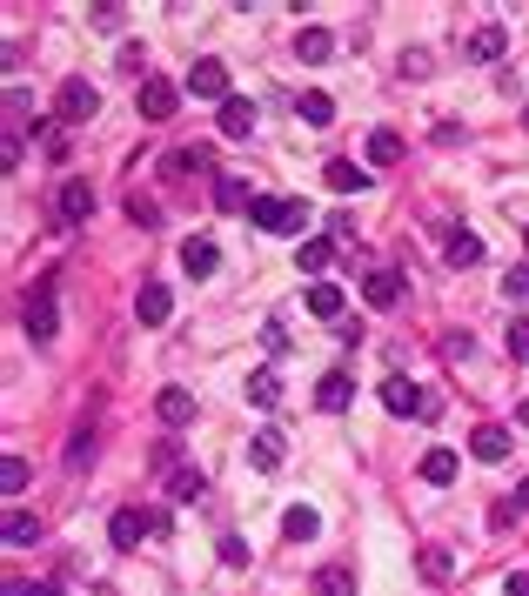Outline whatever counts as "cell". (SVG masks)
<instances>
[{
  "instance_id": "cell-1",
  "label": "cell",
  "mask_w": 529,
  "mask_h": 596,
  "mask_svg": "<svg viewBox=\"0 0 529 596\" xmlns=\"http://www.w3.org/2000/svg\"><path fill=\"white\" fill-rule=\"evenodd\" d=\"M248 221H255V228H268V235H288V228H309V201H288V195H255Z\"/></svg>"
},
{
  "instance_id": "cell-2",
  "label": "cell",
  "mask_w": 529,
  "mask_h": 596,
  "mask_svg": "<svg viewBox=\"0 0 529 596\" xmlns=\"http://www.w3.org/2000/svg\"><path fill=\"white\" fill-rule=\"evenodd\" d=\"M382 409H389V416H422V422H429V416L442 409V402L429 396L422 382H409V376H389V382H382Z\"/></svg>"
},
{
  "instance_id": "cell-3",
  "label": "cell",
  "mask_w": 529,
  "mask_h": 596,
  "mask_svg": "<svg viewBox=\"0 0 529 596\" xmlns=\"http://www.w3.org/2000/svg\"><path fill=\"white\" fill-rule=\"evenodd\" d=\"M54 114H61L67 128H88L94 114H101V94H94L88 81H81V74H67V81H61V94H54Z\"/></svg>"
},
{
  "instance_id": "cell-4",
  "label": "cell",
  "mask_w": 529,
  "mask_h": 596,
  "mask_svg": "<svg viewBox=\"0 0 529 596\" xmlns=\"http://www.w3.org/2000/svg\"><path fill=\"white\" fill-rule=\"evenodd\" d=\"M54 329H61V309H54V275H41L34 295H27V335H34V342H54Z\"/></svg>"
},
{
  "instance_id": "cell-5",
  "label": "cell",
  "mask_w": 529,
  "mask_h": 596,
  "mask_svg": "<svg viewBox=\"0 0 529 596\" xmlns=\"http://www.w3.org/2000/svg\"><path fill=\"white\" fill-rule=\"evenodd\" d=\"M155 530H168L161 516H148V509H114V523H108V536H114V550H141V536H155Z\"/></svg>"
},
{
  "instance_id": "cell-6",
  "label": "cell",
  "mask_w": 529,
  "mask_h": 596,
  "mask_svg": "<svg viewBox=\"0 0 529 596\" xmlns=\"http://www.w3.org/2000/svg\"><path fill=\"white\" fill-rule=\"evenodd\" d=\"M188 94H195V101H235V94H228V67H221V61H195V67H188Z\"/></svg>"
},
{
  "instance_id": "cell-7",
  "label": "cell",
  "mask_w": 529,
  "mask_h": 596,
  "mask_svg": "<svg viewBox=\"0 0 529 596\" xmlns=\"http://www.w3.org/2000/svg\"><path fill=\"white\" fill-rule=\"evenodd\" d=\"M54 215H61L67 228H81V221L94 215V188H88V181H61V201H54Z\"/></svg>"
},
{
  "instance_id": "cell-8",
  "label": "cell",
  "mask_w": 529,
  "mask_h": 596,
  "mask_svg": "<svg viewBox=\"0 0 529 596\" xmlns=\"http://www.w3.org/2000/svg\"><path fill=\"white\" fill-rule=\"evenodd\" d=\"M175 101H181L175 81H161V74H148V81H141V114H148V121H168V114H175Z\"/></svg>"
},
{
  "instance_id": "cell-9",
  "label": "cell",
  "mask_w": 529,
  "mask_h": 596,
  "mask_svg": "<svg viewBox=\"0 0 529 596\" xmlns=\"http://www.w3.org/2000/svg\"><path fill=\"white\" fill-rule=\"evenodd\" d=\"M168 309H175V295H168L161 282H141V288H134V315H141L148 329H161V322H168Z\"/></svg>"
},
{
  "instance_id": "cell-10",
  "label": "cell",
  "mask_w": 529,
  "mask_h": 596,
  "mask_svg": "<svg viewBox=\"0 0 529 596\" xmlns=\"http://www.w3.org/2000/svg\"><path fill=\"white\" fill-rule=\"evenodd\" d=\"M362 302H369V309H396L402 302V275L396 268H375L369 282H362Z\"/></svg>"
},
{
  "instance_id": "cell-11",
  "label": "cell",
  "mask_w": 529,
  "mask_h": 596,
  "mask_svg": "<svg viewBox=\"0 0 529 596\" xmlns=\"http://www.w3.org/2000/svg\"><path fill=\"white\" fill-rule=\"evenodd\" d=\"M315 402H322L329 416H342V409H349V402H355V382L342 376V369H329V376L315 382Z\"/></svg>"
},
{
  "instance_id": "cell-12",
  "label": "cell",
  "mask_w": 529,
  "mask_h": 596,
  "mask_svg": "<svg viewBox=\"0 0 529 596\" xmlns=\"http://www.w3.org/2000/svg\"><path fill=\"white\" fill-rule=\"evenodd\" d=\"M221 134H228V141H248V134H255V101H242V94L221 101Z\"/></svg>"
},
{
  "instance_id": "cell-13",
  "label": "cell",
  "mask_w": 529,
  "mask_h": 596,
  "mask_svg": "<svg viewBox=\"0 0 529 596\" xmlns=\"http://www.w3.org/2000/svg\"><path fill=\"white\" fill-rule=\"evenodd\" d=\"M282 429H255V436H248V463L255 469H282Z\"/></svg>"
},
{
  "instance_id": "cell-14",
  "label": "cell",
  "mask_w": 529,
  "mask_h": 596,
  "mask_svg": "<svg viewBox=\"0 0 529 596\" xmlns=\"http://www.w3.org/2000/svg\"><path fill=\"white\" fill-rule=\"evenodd\" d=\"M469 449H476L483 463H503V456H509V429H503V422H483V429L469 436Z\"/></svg>"
},
{
  "instance_id": "cell-15",
  "label": "cell",
  "mask_w": 529,
  "mask_h": 596,
  "mask_svg": "<svg viewBox=\"0 0 529 596\" xmlns=\"http://www.w3.org/2000/svg\"><path fill=\"white\" fill-rule=\"evenodd\" d=\"M282 536H288V543H315V536H322V516H315L309 503H295L282 516Z\"/></svg>"
},
{
  "instance_id": "cell-16",
  "label": "cell",
  "mask_w": 529,
  "mask_h": 596,
  "mask_svg": "<svg viewBox=\"0 0 529 596\" xmlns=\"http://www.w3.org/2000/svg\"><path fill=\"white\" fill-rule=\"evenodd\" d=\"M215 262H221V248L208 242V235H195V242H181V268H188V275H215Z\"/></svg>"
},
{
  "instance_id": "cell-17",
  "label": "cell",
  "mask_w": 529,
  "mask_h": 596,
  "mask_svg": "<svg viewBox=\"0 0 529 596\" xmlns=\"http://www.w3.org/2000/svg\"><path fill=\"white\" fill-rule=\"evenodd\" d=\"M155 409H161V422H168V429L195 422V396H188V389H161V396H155Z\"/></svg>"
},
{
  "instance_id": "cell-18",
  "label": "cell",
  "mask_w": 529,
  "mask_h": 596,
  "mask_svg": "<svg viewBox=\"0 0 529 596\" xmlns=\"http://www.w3.org/2000/svg\"><path fill=\"white\" fill-rule=\"evenodd\" d=\"M503 47H509V34L489 21V27H476V34H469V61H503Z\"/></svg>"
},
{
  "instance_id": "cell-19",
  "label": "cell",
  "mask_w": 529,
  "mask_h": 596,
  "mask_svg": "<svg viewBox=\"0 0 529 596\" xmlns=\"http://www.w3.org/2000/svg\"><path fill=\"white\" fill-rule=\"evenodd\" d=\"M309 596H355V570H342V563H329V570H315Z\"/></svg>"
},
{
  "instance_id": "cell-20",
  "label": "cell",
  "mask_w": 529,
  "mask_h": 596,
  "mask_svg": "<svg viewBox=\"0 0 529 596\" xmlns=\"http://www.w3.org/2000/svg\"><path fill=\"white\" fill-rule=\"evenodd\" d=\"M456 469H463V463H456V449H429V456H422V483H456Z\"/></svg>"
},
{
  "instance_id": "cell-21",
  "label": "cell",
  "mask_w": 529,
  "mask_h": 596,
  "mask_svg": "<svg viewBox=\"0 0 529 596\" xmlns=\"http://www.w3.org/2000/svg\"><path fill=\"white\" fill-rule=\"evenodd\" d=\"M369 161H375V168H396V161H402V134L396 128H375L369 134Z\"/></svg>"
},
{
  "instance_id": "cell-22",
  "label": "cell",
  "mask_w": 529,
  "mask_h": 596,
  "mask_svg": "<svg viewBox=\"0 0 529 596\" xmlns=\"http://www.w3.org/2000/svg\"><path fill=\"white\" fill-rule=\"evenodd\" d=\"M248 402H255V409H275V402H282V376H275V369H255V376H248Z\"/></svg>"
},
{
  "instance_id": "cell-23",
  "label": "cell",
  "mask_w": 529,
  "mask_h": 596,
  "mask_svg": "<svg viewBox=\"0 0 529 596\" xmlns=\"http://www.w3.org/2000/svg\"><path fill=\"white\" fill-rule=\"evenodd\" d=\"M27 543H41V516L14 509V516H7V550H27Z\"/></svg>"
},
{
  "instance_id": "cell-24",
  "label": "cell",
  "mask_w": 529,
  "mask_h": 596,
  "mask_svg": "<svg viewBox=\"0 0 529 596\" xmlns=\"http://www.w3.org/2000/svg\"><path fill=\"white\" fill-rule=\"evenodd\" d=\"M295 54H302V61H329V54H335L329 27H302V34H295Z\"/></svg>"
},
{
  "instance_id": "cell-25",
  "label": "cell",
  "mask_w": 529,
  "mask_h": 596,
  "mask_svg": "<svg viewBox=\"0 0 529 596\" xmlns=\"http://www.w3.org/2000/svg\"><path fill=\"white\" fill-rule=\"evenodd\" d=\"M322 175H329V188H335V195H355V188H369V175H362L355 161H329Z\"/></svg>"
},
{
  "instance_id": "cell-26",
  "label": "cell",
  "mask_w": 529,
  "mask_h": 596,
  "mask_svg": "<svg viewBox=\"0 0 529 596\" xmlns=\"http://www.w3.org/2000/svg\"><path fill=\"white\" fill-rule=\"evenodd\" d=\"M309 315L335 322V315H342V288H335V282H315V288H309Z\"/></svg>"
},
{
  "instance_id": "cell-27",
  "label": "cell",
  "mask_w": 529,
  "mask_h": 596,
  "mask_svg": "<svg viewBox=\"0 0 529 596\" xmlns=\"http://www.w3.org/2000/svg\"><path fill=\"white\" fill-rule=\"evenodd\" d=\"M295 114H302L309 128H329V121H335V101H329V94H302V101H295Z\"/></svg>"
},
{
  "instance_id": "cell-28",
  "label": "cell",
  "mask_w": 529,
  "mask_h": 596,
  "mask_svg": "<svg viewBox=\"0 0 529 596\" xmlns=\"http://www.w3.org/2000/svg\"><path fill=\"white\" fill-rule=\"evenodd\" d=\"M215 201H221V208H255V195H248L242 175H221V181H215Z\"/></svg>"
},
{
  "instance_id": "cell-29",
  "label": "cell",
  "mask_w": 529,
  "mask_h": 596,
  "mask_svg": "<svg viewBox=\"0 0 529 596\" xmlns=\"http://www.w3.org/2000/svg\"><path fill=\"white\" fill-rule=\"evenodd\" d=\"M449 262H456V268H476V262H483V242L456 228V235H449Z\"/></svg>"
},
{
  "instance_id": "cell-30",
  "label": "cell",
  "mask_w": 529,
  "mask_h": 596,
  "mask_svg": "<svg viewBox=\"0 0 529 596\" xmlns=\"http://www.w3.org/2000/svg\"><path fill=\"white\" fill-rule=\"evenodd\" d=\"M422 576H429V583H449V576H456V556L449 550H422Z\"/></svg>"
},
{
  "instance_id": "cell-31",
  "label": "cell",
  "mask_w": 529,
  "mask_h": 596,
  "mask_svg": "<svg viewBox=\"0 0 529 596\" xmlns=\"http://www.w3.org/2000/svg\"><path fill=\"white\" fill-rule=\"evenodd\" d=\"M329 255H335V242H322V235H315V242H302V268H309V275H322V268H329Z\"/></svg>"
},
{
  "instance_id": "cell-32",
  "label": "cell",
  "mask_w": 529,
  "mask_h": 596,
  "mask_svg": "<svg viewBox=\"0 0 529 596\" xmlns=\"http://www.w3.org/2000/svg\"><path fill=\"white\" fill-rule=\"evenodd\" d=\"M94 463V436L88 429H74V442H67V469H88Z\"/></svg>"
},
{
  "instance_id": "cell-33",
  "label": "cell",
  "mask_w": 529,
  "mask_h": 596,
  "mask_svg": "<svg viewBox=\"0 0 529 596\" xmlns=\"http://www.w3.org/2000/svg\"><path fill=\"white\" fill-rule=\"evenodd\" d=\"M0 489H7V496H21V489H27V463H21V456L0 463Z\"/></svg>"
},
{
  "instance_id": "cell-34",
  "label": "cell",
  "mask_w": 529,
  "mask_h": 596,
  "mask_svg": "<svg viewBox=\"0 0 529 596\" xmlns=\"http://www.w3.org/2000/svg\"><path fill=\"white\" fill-rule=\"evenodd\" d=\"M201 489H208V476H201V469H181L175 476V503H195Z\"/></svg>"
},
{
  "instance_id": "cell-35",
  "label": "cell",
  "mask_w": 529,
  "mask_h": 596,
  "mask_svg": "<svg viewBox=\"0 0 529 596\" xmlns=\"http://www.w3.org/2000/svg\"><path fill=\"white\" fill-rule=\"evenodd\" d=\"M155 215H161V208L148 195H128V221H134V228H155Z\"/></svg>"
},
{
  "instance_id": "cell-36",
  "label": "cell",
  "mask_w": 529,
  "mask_h": 596,
  "mask_svg": "<svg viewBox=\"0 0 529 596\" xmlns=\"http://www.w3.org/2000/svg\"><path fill=\"white\" fill-rule=\"evenodd\" d=\"M503 349L516 355V362H529V322H509V335H503Z\"/></svg>"
},
{
  "instance_id": "cell-37",
  "label": "cell",
  "mask_w": 529,
  "mask_h": 596,
  "mask_svg": "<svg viewBox=\"0 0 529 596\" xmlns=\"http://www.w3.org/2000/svg\"><path fill=\"white\" fill-rule=\"evenodd\" d=\"M221 563H228V570H242V563H248V543H242V536H221Z\"/></svg>"
},
{
  "instance_id": "cell-38",
  "label": "cell",
  "mask_w": 529,
  "mask_h": 596,
  "mask_svg": "<svg viewBox=\"0 0 529 596\" xmlns=\"http://www.w3.org/2000/svg\"><path fill=\"white\" fill-rule=\"evenodd\" d=\"M262 349L268 355H288V329H282V322H262Z\"/></svg>"
},
{
  "instance_id": "cell-39",
  "label": "cell",
  "mask_w": 529,
  "mask_h": 596,
  "mask_svg": "<svg viewBox=\"0 0 529 596\" xmlns=\"http://www.w3.org/2000/svg\"><path fill=\"white\" fill-rule=\"evenodd\" d=\"M509 302H529V268H509V282H503Z\"/></svg>"
},
{
  "instance_id": "cell-40",
  "label": "cell",
  "mask_w": 529,
  "mask_h": 596,
  "mask_svg": "<svg viewBox=\"0 0 529 596\" xmlns=\"http://www.w3.org/2000/svg\"><path fill=\"white\" fill-rule=\"evenodd\" d=\"M503 596H529V570H516V576H509V583H503Z\"/></svg>"
},
{
  "instance_id": "cell-41",
  "label": "cell",
  "mask_w": 529,
  "mask_h": 596,
  "mask_svg": "<svg viewBox=\"0 0 529 596\" xmlns=\"http://www.w3.org/2000/svg\"><path fill=\"white\" fill-rule=\"evenodd\" d=\"M7 596H34V583H21V576H14V583H7Z\"/></svg>"
},
{
  "instance_id": "cell-42",
  "label": "cell",
  "mask_w": 529,
  "mask_h": 596,
  "mask_svg": "<svg viewBox=\"0 0 529 596\" xmlns=\"http://www.w3.org/2000/svg\"><path fill=\"white\" fill-rule=\"evenodd\" d=\"M516 509H529V476H523V483H516Z\"/></svg>"
},
{
  "instance_id": "cell-43",
  "label": "cell",
  "mask_w": 529,
  "mask_h": 596,
  "mask_svg": "<svg viewBox=\"0 0 529 596\" xmlns=\"http://www.w3.org/2000/svg\"><path fill=\"white\" fill-rule=\"evenodd\" d=\"M34 596H61V583H34Z\"/></svg>"
},
{
  "instance_id": "cell-44",
  "label": "cell",
  "mask_w": 529,
  "mask_h": 596,
  "mask_svg": "<svg viewBox=\"0 0 529 596\" xmlns=\"http://www.w3.org/2000/svg\"><path fill=\"white\" fill-rule=\"evenodd\" d=\"M516 422H523V429H529V402H523V409H516Z\"/></svg>"
},
{
  "instance_id": "cell-45",
  "label": "cell",
  "mask_w": 529,
  "mask_h": 596,
  "mask_svg": "<svg viewBox=\"0 0 529 596\" xmlns=\"http://www.w3.org/2000/svg\"><path fill=\"white\" fill-rule=\"evenodd\" d=\"M523 128H529V114H523Z\"/></svg>"
}]
</instances>
